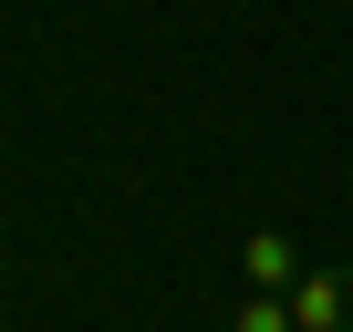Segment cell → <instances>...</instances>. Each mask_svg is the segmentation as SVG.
<instances>
[{
    "label": "cell",
    "mask_w": 353,
    "mask_h": 332,
    "mask_svg": "<svg viewBox=\"0 0 353 332\" xmlns=\"http://www.w3.org/2000/svg\"><path fill=\"white\" fill-rule=\"evenodd\" d=\"M291 322H301V332H353V270L312 260V270L291 280Z\"/></svg>",
    "instance_id": "obj_1"
},
{
    "label": "cell",
    "mask_w": 353,
    "mask_h": 332,
    "mask_svg": "<svg viewBox=\"0 0 353 332\" xmlns=\"http://www.w3.org/2000/svg\"><path fill=\"white\" fill-rule=\"evenodd\" d=\"M301 270H312V260L291 249V229H250V239H239V291H291Z\"/></svg>",
    "instance_id": "obj_2"
},
{
    "label": "cell",
    "mask_w": 353,
    "mask_h": 332,
    "mask_svg": "<svg viewBox=\"0 0 353 332\" xmlns=\"http://www.w3.org/2000/svg\"><path fill=\"white\" fill-rule=\"evenodd\" d=\"M229 332H301V322H291V291H239Z\"/></svg>",
    "instance_id": "obj_3"
}]
</instances>
